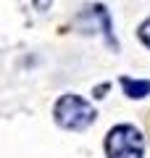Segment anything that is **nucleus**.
Returning <instances> with one entry per match:
<instances>
[{
  "mask_svg": "<svg viewBox=\"0 0 150 158\" xmlns=\"http://www.w3.org/2000/svg\"><path fill=\"white\" fill-rule=\"evenodd\" d=\"M108 158H142L145 156V137L137 127L119 124L106 137Z\"/></svg>",
  "mask_w": 150,
  "mask_h": 158,
  "instance_id": "f03ea898",
  "label": "nucleus"
},
{
  "mask_svg": "<svg viewBox=\"0 0 150 158\" xmlns=\"http://www.w3.org/2000/svg\"><path fill=\"white\" fill-rule=\"evenodd\" d=\"M140 37H142V42L150 48V19L142 24V27H140Z\"/></svg>",
  "mask_w": 150,
  "mask_h": 158,
  "instance_id": "20e7f679",
  "label": "nucleus"
},
{
  "mask_svg": "<svg viewBox=\"0 0 150 158\" xmlns=\"http://www.w3.org/2000/svg\"><path fill=\"white\" fill-rule=\"evenodd\" d=\"M121 87H124V92H127L129 98H145V95H150V79L145 82V79H129V77H124L121 79Z\"/></svg>",
  "mask_w": 150,
  "mask_h": 158,
  "instance_id": "7ed1b4c3",
  "label": "nucleus"
},
{
  "mask_svg": "<svg viewBox=\"0 0 150 158\" xmlns=\"http://www.w3.org/2000/svg\"><path fill=\"white\" fill-rule=\"evenodd\" d=\"M53 116H56V121L63 127V129H71V132H82L87 129L90 124L95 121V108L90 106L84 98L79 95H63L61 100L56 103V108H53Z\"/></svg>",
  "mask_w": 150,
  "mask_h": 158,
  "instance_id": "f257e3e1",
  "label": "nucleus"
}]
</instances>
